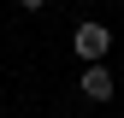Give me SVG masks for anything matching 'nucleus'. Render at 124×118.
<instances>
[{"label": "nucleus", "instance_id": "nucleus-3", "mask_svg": "<svg viewBox=\"0 0 124 118\" xmlns=\"http://www.w3.org/2000/svg\"><path fill=\"white\" fill-rule=\"evenodd\" d=\"M18 6H24V12H41V6H47V0H18Z\"/></svg>", "mask_w": 124, "mask_h": 118}, {"label": "nucleus", "instance_id": "nucleus-2", "mask_svg": "<svg viewBox=\"0 0 124 118\" xmlns=\"http://www.w3.org/2000/svg\"><path fill=\"white\" fill-rule=\"evenodd\" d=\"M77 95H83V100H95V106H106V100L118 95V83H112V71H106V65H89L83 77H77Z\"/></svg>", "mask_w": 124, "mask_h": 118}, {"label": "nucleus", "instance_id": "nucleus-1", "mask_svg": "<svg viewBox=\"0 0 124 118\" xmlns=\"http://www.w3.org/2000/svg\"><path fill=\"white\" fill-rule=\"evenodd\" d=\"M71 47H77L83 65H101V59L112 53V30H106V24H77L71 30Z\"/></svg>", "mask_w": 124, "mask_h": 118}]
</instances>
